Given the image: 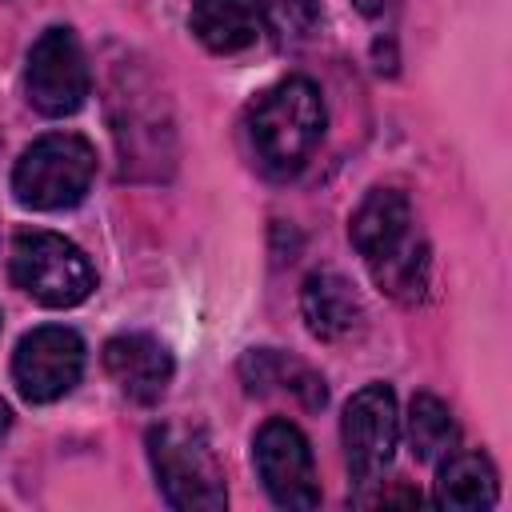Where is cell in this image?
Wrapping results in <instances>:
<instances>
[{
  "label": "cell",
  "mask_w": 512,
  "mask_h": 512,
  "mask_svg": "<svg viewBox=\"0 0 512 512\" xmlns=\"http://www.w3.org/2000/svg\"><path fill=\"white\" fill-rule=\"evenodd\" d=\"M348 236L364 256L380 292L400 304H416L428 288V244L416 228L412 204L396 188H372L352 212Z\"/></svg>",
  "instance_id": "cell-1"
},
{
  "label": "cell",
  "mask_w": 512,
  "mask_h": 512,
  "mask_svg": "<svg viewBox=\"0 0 512 512\" xmlns=\"http://www.w3.org/2000/svg\"><path fill=\"white\" fill-rule=\"evenodd\" d=\"M324 124L328 108L320 88L308 76H284L248 104L244 136L256 164L268 176L288 180L308 164V156L324 140Z\"/></svg>",
  "instance_id": "cell-2"
},
{
  "label": "cell",
  "mask_w": 512,
  "mask_h": 512,
  "mask_svg": "<svg viewBox=\"0 0 512 512\" xmlns=\"http://www.w3.org/2000/svg\"><path fill=\"white\" fill-rule=\"evenodd\" d=\"M148 460L164 500L180 512H220L228 504L224 468L208 444V436L192 424H152L148 428Z\"/></svg>",
  "instance_id": "cell-3"
},
{
  "label": "cell",
  "mask_w": 512,
  "mask_h": 512,
  "mask_svg": "<svg viewBox=\"0 0 512 512\" xmlns=\"http://www.w3.org/2000/svg\"><path fill=\"white\" fill-rule=\"evenodd\" d=\"M92 176L96 148L76 132H48L20 152L12 168V192L24 208L60 212L88 196Z\"/></svg>",
  "instance_id": "cell-4"
},
{
  "label": "cell",
  "mask_w": 512,
  "mask_h": 512,
  "mask_svg": "<svg viewBox=\"0 0 512 512\" xmlns=\"http://www.w3.org/2000/svg\"><path fill=\"white\" fill-rule=\"evenodd\" d=\"M8 276L20 292H28L44 308H72L88 300L96 288L92 260L68 236L44 228H20L12 236Z\"/></svg>",
  "instance_id": "cell-5"
},
{
  "label": "cell",
  "mask_w": 512,
  "mask_h": 512,
  "mask_svg": "<svg viewBox=\"0 0 512 512\" xmlns=\"http://www.w3.org/2000/svg\"><path fill=\"white\" fill-rule=\"evenodd\" d=\"M24 92H28V104L44 116H72L88 100L92 72L72 28L52 24L36 36V44L28 48Z\"/></svg>",
  "instance_id": "cell-6"
},
{
  "label": "cell",
  "mask_w": 512,
  "mask_h": 512,
  "mask_svg": "<svg viewBox=\"0 0 512 512\" xmlns=\"http://www.w3.org/2000/svg\"><path fill=\"white\" fill-rule=\"evenodd\" d=\"M252 464H256V476L276 508L304 512V508L320 504L312 444L292 420L272 416L260 424V432L252 436Z\"/></svg>",
  "instance_id": "cell-7"
},
{
  "label": "cell",
  "mask_w": 512,
  "mask_h": 512,
  "mask_svg": "<svg viewBox=\"0 0 512 512\" xmlns=\"http://www.w3.org/2000/svg\"><path fill=\"white\" fill-rule=\"evenodd\" d=\"M84 340L64 324H40L20 336L12 356V380L28 404H52L80 384Z\"/></svg>",
  "instance_id": "cell-8"
},
{
  "label": "cell",
  "mask_w": 512,
  "mask_h": 512,
  "mask_svg": "<svg viewBox=\"0 0 512 512\" xmlns=\"http://www.w3.org/2000/svg\"><path fill=\"white\" fill-rule=\"evenodd\" d=\"M340 440L348 472L360 484H372L392 464L400 444V412L388 384H364L360 392H352L340 416Z\"/></svg>",
  "instance_id": "cell-9"
},
{
  "label": "cell",
  "mask_w": 512,
  "mask_h": 512,
  "mask_svg": "<svg viewBox=\"0 0 512 512\" xmlns=\"http://www.w3.org/2000/svg\"><path fill=\"white\" fill-rule=\"evenodd\" d=\"M104 372L128 400L156 404L172 384V356L148 332H120L104 344Z\"/></svg>",
  "instance_id": "cell-10"
},
{
  "label": "cell",
  "mask_w": 512,
  "mask_h": 512,
  "mask_svg": "<svg viewBox=\"0 0 512 512\" xmlns=\"http://www.w3.org/2000/svg\"><path fill=\"white\" fill-rule=\"evenodd\" d=\"M240 380L252 396H292L300 408L320 412L328 400L324 380L296 356L276 348H252L240 356Z\"/></svg>",
  "instance_id": "cell-11"
},
{
  "label": "cell",
  "mask_w": 512,
  "mask_h": 512,
  "mask_svg": "<svg viewBox=\"0 0 512 512\" xmlns=\"http://www.w3.org/2000/svg\"><path fill=\"white\" fill-rule=\"evenodd\" d=\"M192 36L220 56L252 48L268 28V4L264 0H196L188 12Z\"/></svg>",
  "instance_id": "cell-12"
},
{
  "label": "cell",
  "mask_w": 512,
  "mask_h": 512,
  "mask_svg": "<svg viewBox=\"0 0 512 512\" xmlns=\"http://www.w3.org/2000/svg\"><path fill=\"white\" fill-rule=\"evenodd\" d=\"M300 312H304V324L316 340L324 344H336V340H348L360 324H364V304L360 296L352 292V284L332 272V268H320L304 280L300 288Z\"/></svg>",
  "instance_id": "cell-13"
},
{
  "label": "cell",
  "mask_w": 512,
  "mask_h": 512,
  "mask_svg": "<svg viewBox=\"0 0 512 512\" xmlns=\"http://www.w3.org/2000/svg\"><path fill=\"white\" fill-rule=\"evenodd\" d=\"M496 496H500L496 468L484 452H448L440 460V476H436V492H432V500L440 508L480 512V508H492Z\"/></svg>",
  "instance_id": "cell-14"
},
{
  "label": "cell",
  "mask_w": 512,
  "mask_h": 512,
  "mask_svg": "<svg viewBox=\"0 0 512 512\" xmlns=\"http://www.w3.org/2000/svg\"><path fill=\"white\" fill-rule=\"evenodd\" d=\"M404 432H408L412 456L424 460V464L444 460V456L456 452V444H460V428H456L448 404H444L440 396H432V392H416V396H412Z\"/></svg>",
  "instance_id": "cell-15"
},
{
  "label": "cell",
  "mask_w": 512,
  "mask_h": 512,
  "mask_svg": "<svg viewBox=\"0 0 512 512\" xmlns=\"http://www.w3.org/2000/svg\"><path fill=\"white\" fill-rule=\"evenodd\" d=\"M8 424H12V408L0 400V432H8Z\"/></svg>",
  "instance_id": "cell-16"
}]
</instances>
